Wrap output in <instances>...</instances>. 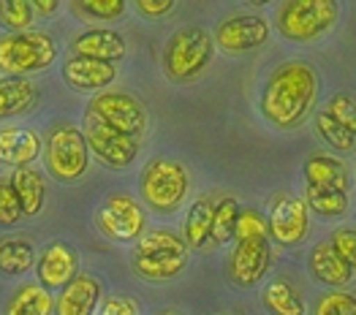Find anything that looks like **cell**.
I'll return each instance as SVG.
<instances>
[{
	"instance_id": "cell-20",
	"label": "cell",
	"mask_w": 356,
	"mask_h": 315,
	"mask_svg": "<svg viewBox=\"0 0 356 315\" xmlns=\"http://www.w3.org/2000/svg\"><path fill=\"white\" fill-rule=\"evenodd\" d=\"M302 179H305V185H316V188H334V191H343V193L351 191L348 166L340 158L329 155V152L307 155L305 163H302Z\"/></svg>"
},
{
	"instance_id": "cell-7",
	"label": "cell",
	"mask_w": 356,
	"mask_h": 315,
	"mask_svg": "<svg viewBox=\"0 0 356 315\" xmlns=\"http://www.w3.org/2000/svg\"><path fill=\"white\" fill-rule=\"evenodd\" d=\"M60 49L52 33L25 30L0 35V76H25L49 71Z\"/></svg>"
},
{
	"instance_id": "cell-37",
	"label": "cell",
	"mask_w": 356,
	"mask_h": 315,
	"mask_svg": "<svg viewBox=\"0 0 356 315\" xmlns=\"http://www.w3.org/2000/svg\"><path fill=\"white\" fill-rule=\"evenodd\" d=\"M95 315H142L139 305L125 296V293H112V296H104L101 305H98V313Z\"/></svg>"
},
{
	"instance_id": "cell-16",
	"label": "cell",
	"mask_w": 356,
	"mask_h": 315,
	"mask_svg": "<svg viewBox=\"0 0 356 315\" xmlns=\"http://www.w3.org/2000/svg\"><path fill=\"white\" fill-rule=\"evenodd\" d=\"M44 155V139L30 125H6L0 128V166L25 169Z\"/></svg>"
},
{
	"instance_id": "cell-30",
	"label": "cell",
	"mask_w": 356,
	"mask_h": 315,
	"mask_svg": "<svg viewBox=\"0 0 356 315\" xmlns=\"http://www.w3.org/2000/svg\"><path fill=\"white\" fill-rule=\"evenodd\" d=\"M313 128H316V134H318V139L332 147V150H337V152H354L356 150V139L334 120V117L329 115L327 109H321V112H316L313 117Z\"/></svg>"
},
{
	"instance_id": "cell-22",
	"label": "cell",
	"mask_w": 356,
	"mask_h": 315,
	"mask_svg": "<svg viewBox=\"0 0 356 315\" xmlns=\"http://www.w3.org/2000/svg\"><path fill=\"white\" fill-rule=\"evenodd\" d=\"M212 212H215V199L209 193L199 196L188 207L182 220V239L191 248V253L212 248Z\"/></svg>"
},
{
	"instance_id": "cell-9",
	"label": "cell",
	"mask_w": 356,
	"mask_h": 315,
	"mask_svg": "<svg viewBox=\"0 0 356 315\" xmlns=\"http://www.w3.org/2000/svg\"><path fill=\"white\" fill-rule=\"evenodd\" d=\"M272 38V25L264 14H250V11H234L218 22L212 30L215 49H220L229 58H242L264 49Z\"/></svg>"
},
{
	"instance_id": "cell-11",
	"label": "cell",
	"mask_w": 356,
	"mask_h": 315,
	"mask_svg": "<svg viewBox=\"0 0 356 315\" xmlns=\"http://www.w3.org/2000/svg\"><path fill=\"white\" fill-rule=\"evenodd\" d=\"M269 242L280 248H299L310 236V209L302 196L277 191L267 204Z\"/></svg>"
},
{
	"instance_id": "cell-40",
	"label": "cell",
	"mask_w": 356,
	"mask_h": 315,
	"mask_svg": "<svg viewBox=\"0 0 356 315\" xmlns=\"http://www.w3.org/2000/svg\"><path fill=\"white\" fill-rule=\"evenodd\" d=\"M155 315H179V313H175V310H163V313H155Z\"/></svg>"
},
{
	"instance_id": "cell-38",
	"label": "cell",
	"mask_w": 356,
	"mask_h": 315,
	"mask_svg": "<svg viewBox=\"0 0 356 315\" xmlns=\"http://www.w3.org/2000/svg\"><path fill=\"white\" fill-rule=\"evenodd\" d=\"M134 8H136V14H139L142 19L158 22V19H166V17L177 8V3H175V0H136Z\"/></svg>"
},
{
	"instance_id": "cell-6",
	"label": "cell",
	"mask_w": 356,
	"mask_h": 315,
	"mask_svg": "<svg viewBox=\"0 0 356 315\" xmlns=\"http://www.w3.org/2000/svg\"><path fill=\"white\" fill-rule=\"evenodd\" d=\"M340 19L334 0H286L275 8V28L289 44H316L327 38Z\"/></svg>"
},
{
	"instance_id": "cell-36",
	"label": "cell",
	"mask_w": 356,
	"mask_h": 315,
	"mask_svg": "<svg viewBox=\"0 0 356 315\" xmlns=\"http://www.w3.org/2000/svg\"><path fill=\"white\" fill-rule=\"evenodd\" d=\"M248 236H269L267 215H261V212L253 209V207L239 209L237 234H234V239H248Z\"/></svg>"
},
{
	"instance_id": "cell-34",
	"label": "cell",
	"mask_w": 356,
	"mask_h": 315,
	"mask_svg": "<svg viewBox=\"0 0 356 315\" xmlns=\"http://www.w3.org/2000/svg\"><path fill=\"white\" fill-rule=\"evenodd\" d=\"M324 109L356 139V98L354 95H348V92H334L327 101Z\"/></svg>"
},
{
	"instance_id": "cell-27",
	"label": "cell",
	"mask_w": 356,
	"mask_h": 315,
	"mask_svg": "<svg viewBox=\"0 0 356 315\" xmlns=\"http://www.w3.org/2000/svg\"><path fill=\"white\" fill-rule=\"evenodd\" d=\"M305 204L310 209V215H318L321 220H340L348 215L351 207V193L334 191V188H316V185H305Z\"/></svg>"
},
{
	"instance_id": "cell-33",
	"label": "cell",
	"mask_w": 356,
	"mask_h": 315,
	"mask_svg": "<svg viewBox=\"0 0 356 315\" xmlns=\"http://www.w3.org/2000/svg\"><path fill=\"white\" fill-rule=\"evenodd\" d=\"M25 220L17 193L8 182V177H0V229H14Z\"/></svg>"
},
{
	"instance_id": "cell-19",
	"label": "cell",
	"mask_w": 356,
	"mask_h": 315,
	"mask_svg": "<svg viewBox=\"0 0 356 315\" xmlns=\"http://www.w3.org/2000/svg\"><path fill=\"white\" fill-rule=\"evenodd\" d=\"M307 275L321 283V286L332 291V288H346L351 280H354V269L337 256L329 245V239H318L310 253H307Z\"/></svg>"
},
{
	"instance_id": "cell-23",
	"label": "cell",
	"mask_w": 356,
	"mask_h": 315,
	"mask_svg": "<svg viewBox=\"0 0 356 315\" xmlns=\"http://www.w3.org/2000/svg\"><path fill=\"white\" fill-rule=\"evenodd\" d=\"M8 182L17 193V201H19L25 218H35V215L44 212V207H47V179L38 169H33V166L14 169Z\"/></svg>"
},
{
	"instance_id": "cell-35",
	"label": "cell",
	"mask_w": 356,
	"mask_h": 315,
	"mask_svg": "<svg viewBox=\"0 0 356 315\" xmlns=\"http://www.w3.org/2000/svg\"><path fill=\"white\" fill-rule=\"evenodd\" d=\"M327 239H329V245H332V250L356 272V229L354 226H337Z\"/></svg>"
},
{
	"instance_id": "cell-2",
	"label": "cell",
	"mask_w": 356,
	"mask_h": 315,
	"mask_svg": "<svg viewBox=\"0 0 356 315\" xmlns=\"http://www.w3.org/2000/svg\"><path fill=\"white\" fill-rule=\"evenodd\" d=\"M131 272L145 283H172L188 269L191 248L175 229H149L131 248Z\"/></svg>"
},
{
	"instance_id": "cell-4",
	"label": "cell",
	"mask_w": 356,
	"mask_h": 315,
	"mask_svg": "<svg viewBox=\"0 0 356 315\" xmlns=\"http://www.w3.org/2000/svg\"><path fill=\"white\" fill-rule=\"evenodd\" d=\"M212 60H215L212 33L202 25H185L166 38L161 52V68L172 85H191L212 65Z\"/></svg>"
},
{
	"instance_id": "cell-21",
	"label": "cell",
	"mask_w": 356,
	"mask_h": 315,
	"mask_svg": "<svg viewBox=\"0 0 356 315\" xmlns=\"http://www.w3.org/2000/svg\"><path fill=\"white\" fill-rule=\"evenodd\" d=\"M41 101V87L25 76H0V122L33 112Z\"/></svg>"
},
{
	"instance_id": "cell-13",
	"label": "cell",
	"mask_w": 356,
	"mask_h": 315,
	"mask_svg": "<svg viewBox=\"0 0 356 315\" xmlns=\"http://www.w3.org/2000/svg\"><path fill=\"white\" fill-rule=\"evenodd\" d=\"M82 131H85V139H88L90 155L104 169H109V172H125V169L136 166L139 152H142V142L139 139H131L125 134H118L109 125L92 120L90 115H85V120H82Z\"/></svg>"
},
{
	"instance_id": "cell-31",
	"label": "cell",
	"mask_w": 356,
	"mask_h": 315,
	"mask_svg": "<svg viewBox=\"0 0 356 315\" xmlns=\"http://www.w3.org/2000/svg\"><path fill=\"white\" fill-rule=\"evenodd\" d=\"M35 22L33 0H0V28L6 33H25Z\"/></svg>"
},
{
	"instance_id": "cell-18",
	"label": "cell",
	"mask_w": 356,
	"mask_h": 315,
	"mask_svg": "<svg viewBox=\"0 0 356 315\" xmlns=\"http://www.w3.org/2000/svg\"><path fill=\"white\" fill-rule=\"evenodd\" d=\"M71 52L76 58H90L118 65L120 60H125V55H128V41L120 30L88 28L71 38Z\"/></svg>"
},
{
	"instance_id": "cell-25",
	"label": "cell",
	"mask_w": 356,
	"mask_h": 315,
	"mask_svg": "<svg viewBox=\"0 0 356 315\" xmlns=\"http://www.w3.org/2000/svg\"><path fill=\"white\" fill-rule=\"evenodd\" d=\"M38 250L28 236H3L0 239V275L3 277H25L35 266Z\"/></svg>"
},
{
	"instance_id": "cell-32",
	"label": "cell",
	"mask_w": 356,
	"mask_h": 315,
	"mask_svg": "<svg viewBox=\"0 0 356 315\" xmlns=\"http://www.w3.org/2000/svg\"><path fill=\"white\" fill-rule=\"evenodd\" d=\"M313 315H356V293L346 288L324 291L313 305Z\"/></svg>"
},
{
	"instance_id": "cell-1",
	"label": "cell",
	"mask_w": 356,
	"mask_h": 315,
	"mask_svg": "<svg viewBox=\"0 0 356 315\" xmlns=\"http://www.w3.org/2000/svg\"><path fill=\"white\" fill-rule=\"evenodd\" d=\"M321 76L313 63L291 58L277 63L259 90V115L280 134L299 131L316 112Z\"/></svg>"
},
{
	"instance_id": "cell-5",
	"label": "cell",
	"mask_w": 356,
	"mask_h": 315,
	"mask_svg": "<svg viewBox=\"0 0 356 315\" xmlns=\"http://www.w3.org/2000/svg\"><path fill=\"white\" fill-rule=\"evenodd\" d=\"M90 147L82 125L55 120L44 136V169L60 185L82 182L90 172Z\"/></svg>"
},
{
	"instance_id": "cell-3",
	"label": "cell",
	"mask_w": 356,
	"mask_h": 315,
	"mask_svg": "<svg viewBox=\"0 0 356 315\" xmlns=\"http://www.w3.org/2000/svg\"><path fill=\"white\" fill-rule=\"evenodd\" d=\"M191 193V172L182 161L158 155L139 172V199L152 215L172 218L182 209Z\"/></svg>"
},
{
	"instance_id": "cell-10",
	"label": "cell",
	"mask_w": 356,
	"mask_h": 315,
	"mask_svg": "<svg viewBox=\"0 0 356 315\" xmlns=\"http://www.w3.org/2000/svg\"><path fill=\"white\" fill-rule=\"evenodd\" d=\"M95 229L112 242H139L147 231V209L131 193H109L95 209Z\"/></svg>"
},
{
	"instance_id": "cell-39",
	"label": "cell",
	"mask_w": 356,
	"mask_h": 315,
	"mask_svg": "<svg viewBox=\"0 0 356 315\" xmlns=\"http://www.w3.org/2000/svg\"><path fill=\"white\" fill-rule=\"evenodd\" d=\"M60 8H63V3H60V0H33V11H35V17L41 14V17L52 19Z\"/></svg>"
},
{
	"instance_id": "cell-24",
	"label": "cell",
	"mask_w": 356,
	"mask_h": 315,
	"mask_svg": "<svg viewBox=\"0 0 356 315\" xmlns=\"http://www.w3.org/2000/svg\"><path fill=\"white\" fill-rule=\"evenodd\" d=\"M261 307L269 315H305L307 305L305 296L289 277H269L261 288Z\"/></svg>"
},
{
	"instance_id": "cell-29",
	"label": "cell",
	"mask_w": 356,
	"mask_h": 315,
	"mask_svg": "<svg viewBox=\"0 0 356 315\" xmlns=\"http://www.w3.org/2000/svg\"><path fill=\"white\" fill-rule=\"evenodd\" d=\"M131 3L125 0H76L71 3V11L82 14L79 19H90V22H120L128 14Z\"/></svg>"
},
{
	"instance_id": "cell-28",
	"label": "cell",
	"mask_w": 356,
	"mask_h": 315,
	"mask_svg": "<svg viewBox=\"0 0 356 315\" xmlns=\"http://www.w3.org/2000/svg\"><path fill=\"white\" fill-rule=\"evenodd\" d=\"M239 220V201L234 196H220L215 201V212H212V245H229L234 242Z\"/></svg>"
},
{
	"instance_id": "cell-12",
	"label": "cell",
	"mask_w": 356,
	"mask_h": 315,
	"mask_svg": "<svg viewBox=\"0 0 356 315\" xmlns=\"http://www.w3.org/2000/svg\"><path fill=\"white\" fill-rule=\"evenodd\" d=\"M275 261V250L269 236H248L234 239L232 253L226 258V280L239 291L261 286Z\"/></svg>"
},
{
	"instance_id": "cell-26",
	"label": "cell",
	"mask_w": 356,
	"mask_h": 315,
	"mask_svg": "<svg viewBox=\"0 0 356 315\" xmlns=\"http://www.w3.org/2000/svg\"><path fill=\"white\" fill-rule=\"evenodd\" d=\"M55 296L38 283H22L6 299L3 315H52Z\"/></svg>"
},
{
	"instance_id": "cell-15",
	"label": "cell",
	"mask_w": 356,
	"mask_h": 315,
	"mask_svg": "<svg viewBox=\"0 0 356 315\" xmlns=\"http://www.w3.org/2000/svg\"><path fill=\"white\" fill-rule=\"evenodd\" d=\"M79 272V250L65 242V239H55L49 242L38 258H35V277L38 286H44L47 291L52 288H63L74 275Z\"/></svg>"
},
{
	"instance_id": "cell-8",
	"label": "cell",
	"mask_w": 356,
	"mask_h": 315,
	"mask_svg": "<svg viewBox=\"0 0 356 315\" xmlns=\"http://www.w3.org/2000/svg\"><path fill=\"white\" fill-rule=\"evenodd\" d=\"M85 115H90L98 122H104V125H109L118 134L139 139V142L147 134L149 125L147 106L134 92H125V90H104V92L92 95Z\"/></svg>"
},
{
	"instance_id": "cell-14",
	"label": "cell",
	"mask_w": 356,
	"mask_h": 315,
	"mask_svg": "<svg viewBox=\"0 0 356 315\" xmlns=\"http://www.w3.org/2000/svg\"><path fill=\"white\" fill-rule=\"evenodd\" d=\"M60 76H63V82L71 87L74 92L98 95L104 90H112V85L118 82V65L115 63H101V60L71 55L68 60H63Z\"/></svg>"
},
{
	"instance_id": "cell-17",
	"label": "cell",
	"mask_w": 356,
	"mask_h": 315,
	"mask_svg": "<svg viewBox=\"0 0 356 315\" xmlns=\"http://www.w3.org/2000/svg\"><path fill=\"white\" fill-rule=\"evenodd\" d=\"M104 299V286L95 275L76 272L55 296V315H95Z\"/></svg>"
}]
</instances>
